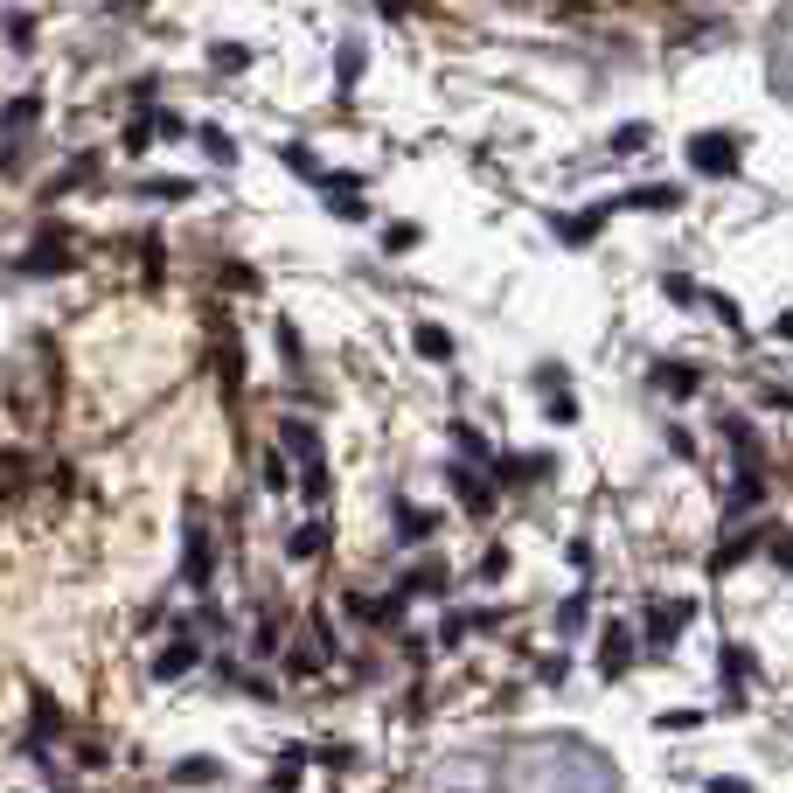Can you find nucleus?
Wrapping results in <instances>:
<instances>
[{"label": "nucleus", "instance_id": "5701e85b", "mask_svg": "<svg viewBox=\"0 0 793 793\" xmlns=\"http://www.w3.org/2000/svg\"><path fill=\"white\" fill-rule=\"evenodd\" d=\"M411 341H418V355H432V362H446V355H453V334H446V327H418Z\"/></svg>", "mask_w": 793, "mask_h": 793}, {"label": "nucleus", "instance_id": "393cba45", "mask_svg": "<svg viewBox=\"0 0 793 793\" xmlns=\"http://www.w3.org/2000/svg\"><path fill=\"white\" fill-rule=\"evenodd\" d=\"M661 293H668L675 307H696V300H703V286H696V279H682V272H668V279H661Z\"/></svg>", "mask_w": 793, "mask_h": 793}, {"label": "nucleus", "instance_id": "0eeeda50", "mask_svg": "<svg viewBox=\"0 0 793 793\" xmlns=\"http://www.w3.org/2000/svg\"><path fill=\"white\" fill-rule=\"evenodd\" d=\"M195 661H202V647H195V640H167V647L154 654V682H181Z\"/></svg>", "mask_w": 793, "mask_h": 793}, {"label": "nucleus", "instance_id": "2eb2a0df", "mask_svg": "<svg viewBox=\"0 0 793 793\" xmlns=\"http://www.w3.org/2000/svg\"><path fill=\"white\" fill-rule=\"evenodd\" d=\"M585 613H592V592H571V599L557 606V634H564V640L585 634Z\"/></svg>", "mask_w": 793, "mask_h": 793}, {"label": "nucleus", "instance_id": "58836bf2", "mask_svg": "<svg viewBox=\"0 0 793 793\" xmlns=\"http://www.w3.org/2000/svg\"><path fill=\"white\" fill-rule=\"evenodd\" d=\"M689 724H703V710H668L661 717V731H689Z\"/></svg>", "mask_w": 793, "mask_h": 793}, {"label": "nucleus", "instance_id": "a211bd4d", "mask_svg": "<svg viewBox=\"0 0 793 793\" xmlns=\"http://www.w3.org/2000/svg\"><path fill=\"white\" fill-rule=\"evenodd\" d=\"M453 487H460V501H467L474 515H487V501H494V494L480 487V474H474V467H453Z\"/></svg>", "mask_w": 793, "mask_h": 793}, {"label": "nucleus", "instance_id": "7ed1b4c3", "mask_svg": "<svg viewBox=\"0 0 793 793\" xmlns=\"http://www.w3.org/2000/svg\"><path fill=\"white\" fill-rule=\"evenodd\" d=\"M689 620H696V599H675V606H654V613H647V647H654V654H668V640L682 634Z\"/></svg>", "mask_w": 793, "mask_h": 793}, {"label": "nucleus", "instance_id": "a878e982", "mask_svg": "<svg viewBox=\"0 0 793 793\" xmlns=\"http://www.w3.org/2000/svg\"><path fill=\"white\" fill-rule=\"evenodd\" d=\"M300 487H307V501H327V487H334V480H327V460H307V467H300Z\"/></svg>", "mask_w": 793, "mask_h": 793}, {"label": "nucleus", "instance_id": "c756f323", "mask_svg": "<svg viewBox=\"0 0 793 793\" xmlns=\"http://www.w3.org/2000/svg\"><path fill=\"white\" fill-rule=\"evenodd\" d=\"M710 314L724 320V327H745V314H738V300H731V293H710Z\"/></svg>", "mask_w": 793, "mask_h": 793}, {"label": "nucleus", "instance_id": "4be33fe9", "mask_svg": "<svg viewBox=\"0 0 793 793\" xmlns=\"http://www.w3.org/2000/svg\"><path fill=\"white\" fill-rule=\"evenodd\" d=\"M28 724H35V738H56V731H63V710H56L49 696H35V703H28Z\"/></svg>", "mask_w": 793, "mask_h": 793}, {"label": "nucleus", "instance_id": "e433bc0d", "mask_svg": "<svg viewBox=\"0 0 793 793\" xmlns=\"http://www.w3.org/2000/svg\"><path fill=\"white\" fill-rule=\"evenodd\" d=\"M467 627H474V620H467V613H446V627H439V640H446V647H453V640H467Z\"/></svg>", "mask_w": 793, "mask_h": 793}, {"label": "nucleus", "instance_id": "1a4fd4ad", "mask_svg": "<svg viewBox=\"0 0 793 793\" xmlns=\"http://www.w3.org/2000/svg\"><path fill=\"white\" fill-rule=\"evenodd\" d=\"M759 501H766V467H738V487H731L724 515H745V508H759Z\"/></svg>", "mask_w": 793, "mask_h": 793}, {"label": "nucleus", "instance_id": "ddd939ff", "mask_svg": "<svg viewBox=\"0 0 793 793\" xmlns=\"http://www.w3.org/2000/svg\"><path fill=\"white\" fill-rule=\"evenodd\" d=\"M355 77H362V42H355V35H348V42H341V49H334V84H341V98H348V91H355Z\"/></svg>", "mask_w": 793, "mask_h": 793}, {"label": "nucleus", "instance_id": "412c9836", "mask_svg": "<svg viewBox=\"0 0 793 793\" xmlns=\"http://www.w3.org/2000/svg\"><path fill=\"white\" fill-rule=\"evenodd\" d=\"M627 661H634V634L613 627V634H606V675H627Z\"/></svg>", "mask_w": 793, "mask_h": 793}, {"label": "nucleus", "instance_id": "ea45409f", "mask_svg": "<svg viewBox=\"0 0 793 793\" xmlns=\"http://www.w3.org/2000/svg\"><path fill=\"white\" fill-rule=\"evenodd\" d=\"M703 793H752L745 780H703Z\"/></svg>", "mask_w": 793, "mask_h": 793}, {"label": "nucleus", "instance_id": "473e14b6", "mask_svg": "<svg viewBox=\"0 0 793 793\" xmlns=\"http://www.w3.org/2000/svg\"><path fill=\"white\" fill-rule=\"evenodd\" d=\"M279 647V620H258V634H251V654H272Z\"/></svg>", "mask_w": 793, "mask_h": 793}, {"label": "nucleus", "instance_id": "f704fd0d", "mask_svg": "<svg viewBox=\"0 0 793 793\" xmlns=\"http://www.w3.org/2000/svg\"><path fill=\"white\" fill-rule=\"evenodd\" d=\"M571 418H578V404H571L564 390H550V425H571Z\"/></svg>", "mask_w": 793, "mask_h": 793}, {"label": "nucleus", "instance_id": "7c9ffc66", "mask_svg": "<svg viewBox=\"0 0 793 793\" xmlns=\"http://www.w3.org/2000/svg\"><path fill=\"white\" fill-rule=\"evenodd\" d=\"M453 439H460V453H474V460H494V453H487V439H480L474 425H453Z\"/></svg>", "mask_w": 793, "mask_h": 793}, {"label": "nucleus", "instance_id": "f03ea898", "mask_svg": "<svg viewBox=\"0 0 793 793\" xmlns=\"http://www.w3.org/2000/svg\"><path fill=\"white\" fill-rule=\"evenodd\" d=\"M689 167L710 174V181H731V174H738V140H731V133H696V140H689Z\"/></svg>", "mask_w": 793, "mask_h": 793}, {"label": "nucleus", "instance_id": "aec40b11", "mask_svg": "<svg viewBox=\"0 0 793 793\" xmlns=\"http://www.w3.org/2000/svg\"><path fill=\"white\" fill-rule=\"evenodd\" d=\"M140 195H154V202H181V195H195V188H188L181 174H147V181H140Z\"/></svg>", "mask_w": 793, "mask_h": 793}, {"label": "nucleus", "instance_id": "bb28decb", "mask_svg": "<svg viewBox=\"0 0 793 793\" xmlns=\"http://www.w3.org/2000/svg\"><path fill=\"white\" fill-rule=\"evenodd\" d=\"M209 63H216V70H244V63H251V49H244V42H216V49H209Z\"/></svg>", "mask_w": 793, "mask_h": 793}, {"label": "nucleus", "instance_id": "2f4dec72", "mask_svg": "<svg viewBox=\"0 0 793 793\" xmlns=\"http://www.w3.org/2000/svg\"><path fill=\"white\" fill-rule=\"evenodd\" d=\"M7 42H14V49H35V21L14 14V21H7Z\"/></svg>", "mask_w": 793, "mask_h": 793}, {"label": "nucleus", "instance_id": "f8f14e48", "mask_svg": "<svg viewBox=\"0 0 793 793\" xmlns=\"http://www.w3.org/2000/svg\"><path fill=\"white\" fill-rule=\"evenodd\" d=\"M320 550H327V522H300V529H293V543H286V557H293V564H307V557H320Z\"/></svg>", "mask_w": 793, "mask_h": 793}, {"label": "nucleus", "instance_id": "4468645a", "mask_svg": "<svg viewBox=\"0 0 793 793\" xmlns=\"http://www.w3.org/2000/svg\"><path fill=\"white\" fill-rule=\"evenodd\" d=\"M439 529V515H418L411 501H397V543H425Z\"/></svg>", "mask_w": 793, "mask_h": 793}, {"label": "nucleus", "instance_id": "39448f33", "mask_svg": "<svg viewBox=\"0 0 793 793\" xmlns=\"http://www.w3.org/2000/svg\"><path fill=\"white\" fill-rule=\"evenodd\" d=\"M766 70H773V91L793 105V14H780L773 28V49H766Z\"/></svg>", "mask_w": 793, "mask_h": 793}, {"label": "nucleus", "instance_id": "f257e3e1", "mask_svg": "<svg viewBox=\"0 0 793 793\" xmlns=\"http://www.w3.org/2000/svg\"><path fill=\"white\" fill-rule=\"evenodd\" d=\"M209 571H216V543H209V522H202V508L188 501V543H181V578H188L195 592H209Z\"/></svg>", "mask_w": 793, "mask_h": 793}, {"label": "nucleus", "instance_id": "72a5a7b5", "mask_svg": "<svg viewBox=\"0 0 793 793\" xmlns=\"http://www.w3.org/2000/svg\"><path fill=\"white\" fill-rule=\"evenodd\" d=\"M383 244H390V251H411V244H418V230H411V223H390V230H383Z\"/></svg>", "mask_w": 793, "mask_h": 793}, {"label": "nucleus", "instance_id": "cd10ccee", "mask_svg": "<svg viewBox=\"0 0 793 793\" xmlns=\"http://www.w3.org/2000/svg\"><path fill=\"white\" fill-rule=\"evenodd\" d=\"M286 167H293V174H307V181H320V174H327V167H320L307 147H286Z\"/></svg>", "mask_w": 793, "mask_h": 793}, {"label": "nucleus", "instance_id": "a19ab883", "mask_svg": "<svg viewBox=\"0 0 793 793\" xmlns=\"http://www.w3.org/2000/svg\"><path fill=\"white\" fill-rule=\"evenodd\" d=\"M14 154H21V147H14V140H7V147H0V174H7V167H14Z\"/></svg>", "mask_w": 793, "mask_h": 793}, {"label": "nucleus", "instance_id": "6ab92c4d", "mask_svg": "<svg viewBox=\"0 0 793 793\" xmlns=\"http://www.w3.org/2000/svg\"><path fill=\"white\" fill-rule=\"evenodd\" d=\"M195 140H202V154L216 160V167H237V147H230V133H223V126H202Z\"/></svg>", "mask_w": 793, "mask_h": 793}, {"label": "nucleus", "instance_id": "20e7f679", "mask_svg": "<svg viewBox=\"0 0 793 793\" xmlns=\"http://www.w3.org/2000/svg\"><path fill=\"white\" fill-rule=\"evenodd\" d=\"M327 661H334V627H327V620H307V634L293 647V675H314Z\"/></svg>", "mask_w": 793, "mask_h": 793}, {"label": "nucleus", "instance_id": "dca6fc26", "mask_svg": "<svg viewBox=\"0 0 793 793\" xmlns=\"http://www.w3.org/2000/svg\"><path fill=\"white\" fill-rule=\"evenodd\" d=\"M745 675H752V647H738V640H731V647H724V689L738 696V689H745Z\"/></svg>", "mask_w": 793, "mask_h": 793}, {"label": "nucleus", "instance_id": "79ce46f5", "mask_svg": "<svg viewBox=\"0 0 793 793\" xmlns=\"http://www.w3.org/2000/svg\"><path fill=\"white\" fill-rule=\"evenodd\" d=\"M780 341H793V307H787V314H780Z\"/></svg>", "mask_w": 793, "mask_h": 793}, {"label": "nucleus", "instance_id": "9d476101", "mask_svg": "<svg viewBox=\"0 0 793 793\" xmlns=\"http://www.w3.org/2000/svg\"><path fill=\"white\" fill-rule=\"evenodd\" d=\"M654 383H661L668 397H696V390H703V369H689V362H661Z\"/></svg>", "mask_w": 793, "mask_h": 793}, {"label": "nucleus", "instance_id": "b1692460", "mask_svg": "<svg viewBox=\"0 0 793 793\" xmlns=\"http://www.w3.org/2000/svg\"><path fill=\"white\" fill-rule=\"evenodd\" d=\"M557 237L564 244H585V237H599V216H557Z\"/></svg>", "mask_w": 793, "mask_h": 793}, {"label": "nucleus", "instance_id": "c9c22d12", "mask_svg": "<svg viewBox=\"0 0 793 793\" xmlns=\"http://www.w3.org/2000/svg\"><path fill=\"white\" fill-rule=\"evenodd\" d=\"M265 487H272V494H279V487H293V480H286V460H279V453H265Z\"/></svg>", "mask_w": 793, "mask_h": 793}, {"label": "nucleus", "instance_id": "c85d7f7f", "mask_svg": "<svg viewBox=\"0 0 793 793\" xmlns=\"http://www.w3.org/2000/svg\"><path fill=\"white\" fill-rule=\"evenodd\" d=\"M640 147H647V126H620L613 133V154H640Z\"/></svg>", "mask_w": 793, "mask_h": 793}, {"label": "nucleus", "instance_id": "4c0bfd02", "mask_svg": "<svg viewBox=\"0 0 793 793\" xmlns=\"http://www.w3.org/2000/svg\"><path fill=\"white\" fill-rule=\"evenodd\" d=\"M279 355H286V362H293V369H300V334H293V327H286V320H279Z\"/></svg>", "mask_w": 793, "mask_h": 793}, {"label": "nucleus", "instance_id": "9b49d317", "mask_svg": "<svg viewBox=\"0 0 793 793\" xmlns=\"http://www.w3.org/2000/svg\"><path fill=\"white\" fill-rule=\"evenodd\" d=\"M279 439H286V453H293L300 467H307V460H320V439H314V425H307V418H286V425H279Z\"/></svg>", "mask_w": 793, "mask_h": 793}, {"label": "nucleus", "instance_id": "6e6552de", "mask_svg": "<svg viewBox=\"0 0 793 793\" xmlns=\"http://www.w3.org/2000/svg\"><path fill=\"white\" fill-rule=\"evenodd\" d=\"M620 209H647V216H668V209H682V195H675L668 181H654V188H627V195H620Z\"/></svg>", "mask_w": 793, "mask_h": 793}, {"label": "nucleus", "instance_id": "f3484780", "mask_svg": "<svg viewBox=\"0 0 793 793\" xmlns=\"http://www.w3.org/2000/svg\"><path fill=\"white\" fill-rule=\"evenodd\" d=\"M174 780H181V787H209V780H223V759H181Z\"/></svg>", "mask_w": 793, "mask_h": 793}, {"label": "nucleus", "instance_id": "423d86ee", "mask_svg": "<svg viewBox=\"0 0 793 793\" xmlns=\"http://www.w3.org/2000/svg\"><path fill=\"white\" fill-rule=\"evenodd\" d=\"M21 272L28 279H56V272H70V251H63V230H42V244L21 258Z\"/></svg>", "mask_w": 793, "mask_h": 793}]
</instances>
